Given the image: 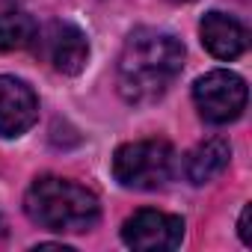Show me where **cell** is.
Wrapping results in <instances>:
<instances>
[{"label":"cell","mask_w":252,"mask_h":252,"mask_svg":"<svg viewBox=\"0 0 252 252\" xmlns=\"http://www.w3.org/2000/svg\"><path fill=\"white\" fill-rule=\"evenodd\" d=\"M184 68V45L155 27H140L119 54L116 83L128 104H152L169 92Z\"/></svg>","instance_id":"cell-1"},{"label":"cell","mask_w":252,"mask_h":252,"mask_svg":"<svg viewBox=\"0 0 252 252\" xmlns=\"http://www.w3.org/2000/svg\"><path fill=\"white\" fill-rule=\"evenodd\" d=\"M24 211L36 225L48 231H60V234L89 231L101 217L98 196L86 190L83 184L60 178V175L36 178L24 196Z\"/></svg>","instance_id":"cell-2"},{"label":"cell","mask_w":252,"mask_h":252,"mask_svg":"<svg viewBox=\"0 0 252 252\" xmlns=\"http://www.w3.org/2000/svg\"><path fill=\"white\" fill-rule=\"evenodd\" d=\"M175 172V152L166 140L125 143L113 155V178L128 190H158Z\"/></svg>","instance_id":"cell-3"},{"label":"cell","mask_w":252,"mask_h":252,"mask_svg":"<svg viewBox=\"0 0 252 252\" xmlns=\"http://www.w3.org/2000/svg\"><path fill=\"white\" fill-rule=\"evenodd\" d=\"M193 101L199 116L211 125H228L246 110V83L234 71L217 68L193 83Z\"/></svg>","instance_id":"cell-4"},{"label":"cell","mask_w":252,"mask_h":252,"mask_svg":"<svg viewBox=\"0 0 252 252\" xmlns=\"http://www.w3.org/2000/svg\"><path fill=\"white\" fill-rule=\"evenodd\" d=\"M184 237V220L175 214H163V211H152L143 208L134 217L125 220L122 225V240L131 249L140 252H166L175 249Z\"/></svg>","instance_id":"cell-5"},{"label":"cell","mask_w":252,"mask_h":252,"mask_svg":"<svg viewBox=\"0 0 252 252\" xmlns=\"http://www.w3.org/2000/svg\"><path fill=\"white\" fill-rule=\"evenodd\" d=\"M39 119V98L36 92L18 80L0 74V137H21Z\"/></svg>","instance_id":"cell-6"},{"label":"cell","mask_w":252,"mask_h":252,"mask_svg":"<svg viewBox=\"0 0 252 252\" xmlns=\"http://www.w3.org/2000/svg\"><path fill=\"white\" fill-rule=\"evenodd\" d=\"M42 39H45L48 60H51V65L57 71H63V74H80L86 68L89 42H86L83 30H77L74 24H65V21H54V24L45 27Z\"/></svg>","instance_id":"cell-7"},{"label":"cell","mask_w":252,"mask_h":252,"mask_svg":"<svg viewBox=\"0 0 252 252\" xmlns=\"http://www.w3.org/2000/svg\"><path fill=\"white\" fill-rule=\"evenodd\" d=\"M199 36L208 54H214L217 60H237L249 45L246 27L225 12H208L199 24Z\"/></svg>","instance_id":"cell-8"},{"label":"cell","mask_w":252,"mask_h":252,"mask_svg":"<svg viewBox=\"0 0 252 252\" xmlns=\"http://www.w3.org/2000/svg\"><path fill=\"white\" fill-rule=\"evenodd\" d=\"M231 160V146L222 140V137H211L205 143H199L190 155H187V163H184V172L193 184H208L214 181L217 175L225 172Z\"/></svg>","instance_id":"cell-9"},{"label":"cell","mask_w":252,"mask_h":252,"mask_svg":"<svg viewBox=\"0 0 252 252\" xmlns=\"http://www.w3.org/2000/svg\"><path fill=\"white\" fill-rule=\"evenodd\" d=\"M36 21L24 12H3L0 15V54L21 51L36 39Z\"/></svg>","instance_id":"cell-10"},{"label":"cell","mask_w":252,"mask_h":252,"mask_svg":"<svg viewBox=\"0 0 252 252\" xmlns=\"http://www.w3.org/2000/svg\"><path fill=\"white\" fill-rule=\"evenodd\" d=\"M249 217H252V205H243L240 211V222H237V231H240V240L249 246L252 243V231H249Z\"/></svg>","instance_id":"cell-11"},{"label":"cell","mask_w":252,"mask_h":252,"mask_svg":"<svg viewBox=\"0 0 252 252\" xmlns=\"http://www.w3.org/2000/svg\"><path fill=\"white\" fill-rule=\"evenodd\" d=\"M172 3H190V0H172Z\"/></svg>","instance_id":"cell-12"},{"label":"cell","mask_w":252,"mask_h":252,"mask_svg":"<svg viewBox=\"0 0 252 252\" xmlns=\"http://www.w3.org/2000/svg\"><path fill=\"white\" fill-rule=\"evenodd\" d=\"M0 234H3V220H0Z\"/></svg>","instance_id":"cell-13"}]
</instances>
